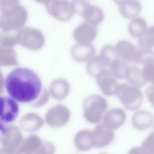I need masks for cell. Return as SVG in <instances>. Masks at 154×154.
Segmentation results:
<instances>
[{
  "label": "cell",
  "instance_id": "cell-13",
  "mask_svg": "<svg viewBox=\"0 0 154 154\" xmlns=\"http://www.w3.org/2000/svg\"><path fill=\"white\" fill-rule=\"evenodd\" d=\"M142 7L138 0H127L119 5L120 14L126 19H134L139 15Z\"/></svg>",
  "mask_w": 154,
  "mask_h": 154
},
{
  "label": "cell",
  "instance_id": "cell-7",
  "mask_svg": "<svg viewBox=\"0 0 154 154\" xmlns=\"http://www.w3.org/2000/svg\"><path fill=\"white\" fill-rule=\"evenodd\" d=\"M95 78L97 86L104 95H115L119 83L109 69H105L101 70Z\"/></svg>",
  "mask_w": 154,
  "mask_h": 154
},
{
  "label": "cell",
  "instance_id": "cell-14",
  "mask_svg": "<svg viewBox=\"0 0 154 154\" xmlns=\"http://www.w3.org/2000/svg\"><path fill=\"white\" fill-rule=\"evenodd\" d=\"M76 148L81 152H86L93 148L91 140V131L82 129L77 132L74 138Z\"/></svg>",
  "mask_w": 154,
  "mask_h": 154
},
{
  "label": "cell",
  "instance_id": "cell-21",
  "mask_svg": "<svg viewBox=\"0 0 154 154\" xmlns=\"http://www.w3.org/2000/svg\"><path fill=\"white\" fill-rule=\"evenodd\" d=\"M99 56L100 57L106 67H109L112 61L118 58L115 52L114 46L111 45L104 46L100 50Z\"/></svg>",
  "mask_w": 154,
  "mask_h": 154
},
{
  "label": "cell",
  "instance_id": "cell-27",
  "mask_svg": "<svg viewBox=\"0 0 154 154\" xmlns=\"http://www.w3.org/2000/svg\"><path fill=\"white\" fill-rule=\"evenodd\" d=\"M6 127L4 125H2L1 124H0V132L4 134L6 132Z\"/></svg>",
  "mask_w": 154,
  "mask_h": 154
},
{
  "label": "cell",
  "instance_id": "cell-17",
  "mask_svg": "<svg viewBox=\"0 0 154 154\" xmlns=\"http://www.w3.org/2000/svg\"><path fill=\"white\" fill-rule=\"evenodd\" d=\"M126 79L128 81L129 84L138 88L143 87L146 84V82L142 76L141 70L135 66H130Z\"/></svg>",
  "mask_w": 154,
  "mask_h": 154
},
{
  "label": "cell",
  "instance_id": "cell-3",
  "mask_svg": "<svg viewBox=\"0 0 154 154\" xmlns=\"http://www.w3.org/2000/svg\"><path fill=\"white\" fill-rule=\"evenodd\" d=\"M115 95L127 109L137 111L141 106L143 95L140 88L129 84H119Z\"/></svg>",
  "mask_w": 154,
  "mask_h": 154
},
{
  "label": "cell",
  "instance_id": "cell-26",
  "mask_svg": "<svg viewBox=\"0 0 154 154\" xmlns=\"http://www.w3.org/2000/svg\"><path fill=\"white\" fill-rule=\"evenodd\" d=\"M115 4H117L119 6L120 5H121L122 4H123V2H125V1H126L127 0H112Z\"/></svg>",
  "mask_w": 154,
  "mask_h": 154
},
{
  "label": "cell",
  "instance_id": "cell-5",
  "mask_svg": "<svg viewBox=\"0 0 154 154\" xmlns=\"http://www.w3.org/2000/svg\"><path fill=\"white\" fill-rule=\"evenodd\" d=\"M19 112L17 102L10 96H0V124L5 125L14 122Z\"/></svg>",
  "mask_w": 154,
  "mask_h": 154
},
{
  "label": "cell",
  "instance_id": "cell-29",
  "mask_svg": "<svg viewBox=\"0 0 154 154\" xmlns=\"http://www.w3.org/2000/svg\"><path fill=\"white\" fill-rule=\"evenodd\" d=\"M98 154H108V153H98Z\"/></svg>",
  "mask_w": 154,
  "mask_h": 154
},
{
  "label": "cell",
  "instance_id": "cell-19",
  "mask_svg": "<svg viewBox=\"0 0 154 154\" xmlns=\"http://www.w3.org/2000/svg\"><path fill=\"white\" fill-rule=\"evenodd\" d=\"M134 63L142 64L144 66L154 64V51L151 49L138 48Z\"/></svg>",
  "mask_w": 154,
  "mask_h": 154
},
{
  "label": "cell",
  "instance_id": "cell-28",
  "mask_svg": "<svg viewBox=\"0 0 154 154\" xmlns=\"http://www.w3.org/2000/svg\"><path fill=\"white\" fill-rule=\"evenodd\" d=\"M87 0H75V1H85Z\"/></svg>",
  "mask_w": 154,
  "mask_h": 154
},
{
  "label": "cell",
  "instance_id": "cell-18",
  "mask_svg": "<svg viewBox=\"0 0 154 154\" xmlns=\"http://www.w3.org/2000/svg\"><path fill=\"white\" fill-rule=\"evenodd\" d=\"M106 69V67L99 55H94L87 63L86 71L88 75L96 77L102 70Z\"/></svg>",
  "mask_w": 154,
  "mask_h": 154
},
{
  "label": "cell",
  "instance_id": "cell-4",
  "mask_svg": "<svg viewBox=\"0 0 154 154\" xmlns=\"http://www.w3.org/2000/svg\"><path fill=\"white\" fill-rule=\"evenodd\" d=\"M75 13L81 16L86 22L96 26L104 19V13L99 7L86 1L73 2Z\"/></svg>",
  "mask_w": 154,
  "mask_h": 154
},
{
  "label": "cell",
  "instance_id": "cell-12",
  "mask_svg": "<svg viewBox=\"0 0 154 154\" xmlns=\"http://www.w3.org/2000/svg\"><path fill=\"white\" fill-rule=\"evenodd\" d=\"M72 55L75 60L79 63L88 62L96 53L95 48L91 44H79L72 48Z\"/></svg>",
  "mask_w": 154,
  "mask_h": 154
},
{
  "label": "cell",
  "instance_id": "cell-16",
  "mask_svg": "<svg viewBox=\"0 0 154 154\" xmlns=\"http://www.w3.org/2000/svg\"><path fill=\"white\" fill-rule=\"evenodd\" d=\"M147 28L146 21L142 17L133 19L128 25L129 34L134 38L140 37Z\"/></svg>",
  "mask_w": 154,
  "mask_h": 154
},
{
  "label": "cell",
  "instance_id": "cell-20",
  "mask_svg": "<svg viewBox=\"0 0 154 154\" xmlns=\"http://www.w3.org/2000/svg\"><path fill=\"white\" fill-rule=\"evenodd\" d=\"M140 48L151 49L154 47V25L147 28L144 34L138 38Z\"/></svg>",
  "mask_w": 154,
  "mask_h": 154
},
{
  "label": "cell",
  "instance_id": "cell-10",
  "mask_svg": "<svg viewBox=\"0 0 154 154\" xmlns=\"http://www.w3.org/2000/svg\"><path fill=\"white\" fill-rule=\"evenodd\" d=\"M114 50L118 58L126 62H135L138 48L131 42L119 40L115 45Z\"/></svg>",
  "mask_w": 154,
  "mask_h": 154
},
{
  "label": "cell",
  "instance_id": "cell-25",
  "mask_svg": "<svg viewBox=\"0 0 154 154\" xmlns=\"http://www.w3.org/2000/svg\"><path fill=\"white\" fill-rule=\"evenodd\" d=\"M128 154H144L140 147H133L128 152Z\"/></svg>",
  "mask_w": 154,
  "mask_h": 154
},
{
  "label": "cell",
  "instance_id": "cell-8",
  "mask_svg": "<svg viewBox=\"0 0 154 154\" xmlns=\"http://www.w3.org/2000/svg\"><path fill=\"white\" fill-rule=\"evenodd\" d=\"M98 29L96 26L86 22L78 25L73 34V38L79 44H91L96 38Z\"/></svg>",
  "mask_w": 154,
  "mask_h": 154
},
{
  "label": "cell",
  "instance_id": "cell-6",
  "mask_svg": "<svg viewBox=\"0 0 154 154\" xmlns=\"http://www.w3.org/2000/svg\"><path fill=\"white\" fill-rule=\"evenodd\" d=\"M115 138L114 131L108 129L102 123H98L91 131V140L93 147L103 148L111 144Z\"/></svg>",
  "mask_w": 154,
  "mask_h": 154
},
{
  "label": "cell",
  "instance_id": "cell-15",
  "mask_svg": "<svg viewBox=\"0 0 154 154\" xmlns=\"http://www.w3.org/2000/svg\"><path fill=\"white\" fill-rule=\"evenodd\" d=\"M109 67L111 73L117 79H123L127 77L130 66L128 62L117 58L112 61Z\"/></svg>",
  "mask_w": 154,
  "mask_h": 154
},
{
  "label": "cell",
  "instance_id": "cell-1",
  "mask_svg": "<svg viewBox=\"0 0 154 154\" xmlns=\"http://www.w3.org/2000/svg\"><path fill=\"white\" fill-rule=\"evenodd\" d=\"M4 85L9 96L17 102L22 103L35 100L42 89L38 75L26 67H17L11 70L6 76Z\"/></svg>",
  "mask_w": 154,
  "mask_h": 154
},
{
  "label": "cell",
  "instance_id": "cell-23",
  "mask_svg": "<svg viewBox=\"0 0 154 154\" xmlns=\"http://www.w3.org/2000/svg\"><path fill=\"white\" fill-rule=\"evenodd\" d=\"M143 79L147 82L154 85V64L146 65L141 70Z\"/></svg>",
  "mask_w": 154,
  "mask_h": 154
},
{
  "label": "cell",
  "instance_id": "cell-24",
  "mask_svg": "<svg viewBox=\"0 0 154 154\" xmlns=\"http://www.w3.org/2000/svg\"><path fill=\"white\" fill-rule=\"evenodd\" d=\"M146 96L150 105L154 108V85L149 87L146 90Z\"/></svg>",
  "mask_w": 154,
  "mask_h": 154
},
{
  "label": "cell",
  "instance_id": "cell-9",
  "mask_svg": "<svg viewBox=\"0 0 154 154\" xmlns=\"http://www.w3.org/2000/svg\"><path fill=\"white\" fill-rule=\"evenodd\" d=\"M102 123L111 130L121 128L126 120V112L120 108H112L106 111L102 118Z\"/></svg>",
  "mask_w": 154,
  "mask_h": 154
},
{
  "label": "cell",
  "instance_id": "cell-11",
  "mask_svg": "<svg viewBox=\"0 0 154 154\" xmlns=\"http://www.w3.org/2000/svg\"><path fill=\"white\" fill-rule=\"evenodd\" d=\"M154 122L153 114L146 110H137L131 118L132 126L140 131H144L150 128Z\"/></svg>",
  "mask_w": 154,
  "mask_h": 154
},
{
  "label": "cell",
  "instance_id": "cell-22",
  "mask_svg": "<svg viewBox=\"0 0 154 154\" xmlns=\"http://www.w3.org/2000/svg\"><path fill=\"white\" fill-rule=\"evenodd\" d=\"M140 147L144 154H154V131L148 135Z\"/></svg>",
  "mask_w": 154,
  "mask_h": 154
},
{
  "label": "cell",
  "instance_id": "cell-2",
  "mask_svg": "<svg viewBox=\"0 0 154 154\" xmlns=\"http://www.w3.org/2000/svg\"><path fill=\"white\" fill-rule=\"evenodd\" d=\"M108 102L105 97L98 94L87 96L82 103L83 117L91 124H98L107 111Z\"/></svg>",
  "mask_w": 154,
  "mask_h": 154
}]
</instances>
